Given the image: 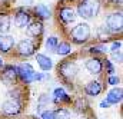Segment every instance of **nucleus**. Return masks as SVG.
Wrapping results in <instances>:
<instances>
[{"instance_id": "obj_23", "label": "nucleus", "mask_w": 123, "mask_h": 119, "mask_svg": "<svg viewBox=\"0 0 123 119\" xmlns=\"http://www.w3.org/2000/svg\"><path fill=\"white\" fill-rule=\"evenodd\" d=\"M105 50H106V47H105V46H93V47L89 49V52H90V53H103Z\"/></svg>"}, {"instance_id": "obj_13", "label": "nucleus", "mask_w": 123, "mask_h": 119, "mask_svg": "<svg viewBox=\"0 0 123 119\" xmlns=\"http://www.w3.org/2000/svg\"><path fill=\"white\" fill-rule=\"evenodd\" d=\"M74 10L72 7H62L59 10V19L63 23H72L74 20Z\"/></svg>"}, {"instance_id": "obj_29", "label": "nucleus", "mask_w": 123, "mask_h": 119, "mask_svg": "<svg viewBox=\"0 0 123 119\" xmlns=\"http://www.w3.org/2000/svg\"><path fill=\"white\" fill-rule=\"evenodd\" d=\"M42 119H53V112L52 111H44L42 113Z\"/></svg>"}, {"instance_id": "obj_2", "label": "nucleus", "mask_w": 123, "mask_h": 119, "mask_svg": "<svg viewBox=\"0 0 123 119\" xmlns=\"http://www.w3.org/2000/svg\"><path fill=\"white\" fill-rule=\"evenodd\" d=\"M90 26L87 23H82V25H77L74 29L72 30V37H73V42L74 43H85L86 40H89L90 37Z\"/></svg>"}, {"instance_id": "obj_18", "label": "nucleus", "mask_w": 123, "mask_h": 119, "mask_svg": "<svg viewBox=\"0 0 123 119\" xmlns=\"http://www.w3.org/2000/svg\"><path fill=\"white\" fill-rule=\"evenodd\" d=\"M10 30V16L6 13H0V33L4 34Z\"/></svg>"}, {"instance_id": "obj_24", "label": "nucleus", "mask_w": 123, "mask_h": 119, "mask_svg": "<svg viewBox=\"0 0 123 119\" xmlns=\"http://www.w3.org/2000/svg\"><path fill=\"white\" fill-rule=\"evenodd\" d=\"M105 65H106V69H107V73L109 75H113L115 73V67H113V65H112V62L110 60H105Z\"/></svg>"}, {"instance_id": "obj_19", "label": "nucleus", "mask_w": 123, "mask_h": 119, "mask_svg": "<svg viewBox=\"0 0 123 119\" xmlns=\"http://www.w3.org/2000/svg\"><path fill=\"white\" fill-rule=\"evenodd\" d=\"M55 52H56L57 55H60V56H66V55H69V53L72 52V46H70L67 42H60V43H57Z\"/></svg>"}, {"instance_id": "obj_25", "label": "nucleus", "mask_w": 123, "mask_h": 119, "mask_svg": "<svg viewBox=\"0 0 123 119\" xmlns=\"http://www.w3.org/2000/svg\"><path fill=\"white\" fill-rule=\"evenodd\" d=\"M119 82H120V79L117 76H113V75H110L109 79H107V83L109 85H119Z\"/></svg>"}, {"instance_id": "obj_26", "label": "nucleus", "mask_w": 123, "mask_h": 119, "mask_svg": "<svg viewBox=\"0 0 123 119\" xmlns=\"http://www.w3.org/2000/svg\"><path fill=\"white\" fill-rule=\"evenodd\" d=\"M99 34H100L102 39H106V37L110 34V32L107 30V27H100V29H99ZM106 40H107V39H106Z\"/></svg>"}, {"instance_id": "obj_28", "label": "nucleus", "mask_w": 123, "mask_h": 119, "mask_svg": "<svg viewBox=\"0 0 123 119\" xmlns=\"http://www.w3.org/2000/svg\"><path fill=\"white\" fill-rule=\"evenodd\" d=\"M120 47H122V42H113L110 52H117V50H120Z\"/></svg>"}, {"instance_id": "obj_27", "label": "nucleus", "mask_w": 123, "mask_h": 119, "mask_svg": "<svg viewBox=\"0 0 123 119\" xmlns=\"http://www.w3.org/2000/svg\"><path fill=\"white\" fill-rule=\"evenodd\" d=\"M112 58L113 60H116V62H122V52L120 50H117V52H112Z\"/></svg>"}, {"instance_id": "obj_11", "label": "nucleus", "mask_w": 123, "mask_h": 119, "mask_svg": "<svg viewBox=\"0 0 123 119\" xmlns=\"http://www.w3.org/2000/svg\"><path fill=\"white\" fill-rule=\"evenodd\" d=\"M17 78V67L12 66V65H6L3 67V73H1V79L4 82H13Z\"/></svg>"}, {"instance_id": "obj_16", "label": "nucleus", "mask_w": 123, "mask_h": 119, "mask_svg": "<svg viewBox=\"0 0 123 119\" xmlns=\"http://www.w3.org/2000/svg\"><path fill=\"white\" fill-rule=\"evenodd\" d=\"M34 13L40 19H43V20H49L52 17V13H50L49 7L46 4H37V6H34Z\"/></svg>"}, {"instance_id": "obj_8", "label": "nucleus", "mask_w": 123, "mask_h": 119, "mask_svg": "<svg viewBox=\"0 0 123 119\" xmlns=\"http://www.w3.org/2000/svg\"><path fill=\"white\" fill-rule=\"evenodd\" d=\"M1 108H3V112H4L6 115H17V113H20V111H22L20 103H19L17 100H13V99L6 100Z\"/></svg>"}, {"instance_id": "obj_10", "label": "nucleus", "mask_w": 123, "mask_h": 119, "mask_svg": "<svg viewBox=\"0 0 123 119\" xmlns=\"http://www.w3.org/2000/svg\"><path fill=\"white\" fill-rule=\"evenodd\" d=\"M86 69H87V72L92 73V75H99V73L102 72V69H103V63H102L100 59L93 58V59H89L86 62Z\"/></svg>"}, {"instance_id": "obj_1", "label": "nucleus", "mask_w": 123, "mask_h": 119, "mask_svg": "<svg viewBox=\"0 0 123 119\" xmlns=\"http://www.w3.org/2000/svg\"><path fill=\"white\" fill-rule=\"evenodd\" d=\"M100 10V3L97 0H82L77 6V13L83 19L96 17Z\"/></svg>"}, {"instance_id": "obj_9", "label": "nucleus", "mask_w": 123, "mask_h": 119, "mask_svg": "<svg viewBox=\"0 0 123 119\" xmlns=\"http://www.w3.org/2000/svg\"><path fill=\"white\" fill-rule=\"evenodd\" d=\"M14 46V37L9 34H1L0 36V52L1 53H9Z\"/></svg>"}, {"instance_id": "obj_22", "label": "nucleus", "mask_w": 123, "mask_h": 119, "mask_svg": "<svg viewBox=\"0 0 123 119\" xmlns=\"http://www.w3.org/2000/svg\"><path fill=\"white\" fill-rule=\"evenodd\" d=\"M57 43H59V40H57L56 36H50V37L46 40V46H47V49H50V50H53V52L56 50Z\"/></svg>"}, {"instance_id": "obj_30", "label": "nucleus", "mask_w": 123, "mask_h": 119, "mask_svg": "<svg viewBox=\"0 0 123 119\" xmlns=\"http://www.w3.org/2000/svg\"><path fill=\"white\" fill-rule=\"evenodd\" d=\"M44 76L42 75V73H34V80H42Z\"/></svg>"}, {"instance_id": "obj_21", "label": "nucleus", "mask_w": 123, "mask_h": 119, "mask_svg": "<svg viewBox=\"0 0 123 119\" xmlns=\"http://www.w3.org/2000/svg\"><path fill=\"white\" fill-rule=\"evenodd\" d=\"M53 119H70V113H69V111L62 108V109H57L53 113Z\"/></svg>"}, {"instance_id": "obj_7", "label": "nucleus", "mask_w": 123, "mask_h": 119, "mask_svg": "<svg viewBox=\"0 0 123 119\" xmlns=\"http://www.w3.org/2000/svg\"><path fill=\"white\" fill-rule=\"evenodd\" d=\"M14 23L17 27L23 29V27H27V25L30 23V14L26 12V10H22L19 9L14 14Z\"/></svg>"}, {"instance_id": "obj_15", "label": "nucleus", "mask_w": 123, "mask_h": 119, "mask_svg": "<svg viewBox=\"0 0 123 119\" xmlns=\"http://www.w3.org/2000/svg\"><path fill=\"white\" fill-rule=\"evenodd\" d=\"M36 60H37V63H39V66H40L42 70H50L53 67L52 59L47 58V56H44V55H42V53H37L36 55Z\"/></svg>"}, {"instance_id": "obj_32", "label": "nucleus", "mask_w": 123, "mask_h": 119, "mask_svg": "<svg viewBox=\"0 0 123 119\" xmlns=\"http://www.w3.org/2000/svg\"><path fill=\"white\" fill-rule=\"evenodd\" d=\"M110 1H112V3H119V4L122 3V0H110Z\"/></svg>"}, {"instance_id": "obj_12", "label": "nucleus", "mask_w": 123, "mask_h": 119, "mask_svg": "<svg viewBox=\"0 0 123 119\" xmlns=\"http://www.w3.org/2000/svg\"><path fill=\"white\" fill-rule=\"evenodd\" d=\"M122 95H123L122 88H113V89L107 93L106 102H109L110 105H117L119 102H122Z\"/></svg>"}, {"instance_id": "obj_3", "label": "nucleus", "mask_w": 123, "mask_h": 119, "mask_svg": "<svg viewBox=\"0 0 123 119\" xmlns=\"http://www.w3.org/2000/svg\"><path fill=\"white\" fill-rule=\"evenodd\" d=\"M77 65L74 62H70V60H66L59 65V75L63 76L64 79H74L76 75H77Z\"/></svg>"}, {"instance_id": "obj_4", "label": "nucleus", "mask_w": 123, "mask_h": 119, "mask_svg": "<svg viewBox=\"0 0 123 119\" xmlns=\"http://www.w3.org/2000/svg\"><path fill=\"white\" fill-rule=\"evenodd\" d=\"M106 26H107V30L112 32V33L122 32V26H123L122 13L120 12H116V13L109 14L107 19H106Z\"/></svg>"}, {"instance_id": "obj_20", "label": "nucleus", "mask_w": 123, "mask_h": 119, "mask_svg": "<svg viewBox=\"0 0 123 119\" xmlns=\"http://www.w3.org/2000/svg\"><path fill=\"white\" fill-rule=\"evenodd\" d=\"M53 95H55V102H70V98L66 95V92L62 89V88L55 89Z\"/></svg>"}, {"instance_id": "obj_5", "label": "nucleus", "mask_w": 123, "mask_h": 119, "mask_svg": "<svg viewBox=\"0 0 123 119\" xmlns=\"http://www.w3.org/2000/svg\"><path fill=\"white\" fill-rule=\"evenodd\" d=\"M34 69L31 67L30 63H22L17 67V76H20V79L25 83H31L34 80Z\"/></svg>"}, {"instance_id": "obj_33", "label": "nucleus", "mask_w": 123, "mask_h": 119, "mask_svg": "<svg viewBox=\"0 0 123 119\" xmlns=\"http://www.w3.org/2000/svg\"><path fill=\"white\" fill-rule=\"evenodd\" d=\"M3 67V60H1V58H0V69Z\"/></svg>"}, {"instance_id": "obj_17", "label": "nucleus", "mask_w": 123, "mask_h": 119, "mask_svg": "<svg viewBox=\"0 0 123 119\" xmlns=\"http://www.w3.org/2000/svg\"><path fill=\"white\" fill-rule=\"evenodd\" d=\"M85 92H86V95H89V96H97L100 92H102V85L99 83V82H90V83H87L86 85V88H85Z\"/></svg>"}, {"instance_id": "obj_31", "label": "nucleus", "mask_w": 123, "mask_h": 119, "mask_svg": "<svg viewBox=\"0 0 123 119\" xmlns=\"http://www.w3.org/2000/svg\"><path fill=\"white\" fill-rule=\"evenodd\" d=\"M109 106H110L109 102H106V100H102L100 102V108H109Z\"/></svg>"}, {"instance_id": "obj_6", "label": "nucleus", "mask_w": 123, "mask_h": 119, "mask_svg": "<svg viewBox=\"0 0 123 119\" xmlns=\"http://www.w3.org/2000/svg\"><path fill=\"white\" fill-rule=\"evenodd\" d=\"M34 50H36V46H34V43L31 40H29V39H23L17 45V53L20 56L29 58L31 55H34Z\"/></svg>"}, {"instance_id": "obj_14", "label": "nucleus", "mask_w": 123, "mask_h": 119, "mask_svg": "<svg viewBox=\"0 0 123 119\" xmlns=\"http://www.w3.org/2000/svg\"><path fill=\"white\" fill-rule=\"evenodd\" d=\"M27 33L30 34L31 37H39L42 33H43V25L42 22H31L27 25Z\"/></svg>"}]
</instances>
